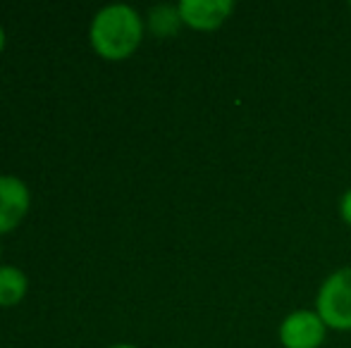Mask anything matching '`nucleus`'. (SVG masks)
Instances as JSON below:
<instances>
[{"label": "nucleus", "instance_id": "1", "mask_svg": "<svg viewBox=\"0 0 351 348\" xmlns=\"http://www.w3.org/2000/svg\"><path fill=\"white\" fill-rule=\"evenodd\" d=\"M88 38L101 57L112 62L127 60L143 38V19L132 5H106L93 14Z\"/></svg>", "mask_w": 351, "mask_h": 348}, {"label": "nucleus", "instance_id": "5", "mask_svg": "<svg viewBox=\"0 0 351 348\" xmlns=\"http://www.w3.org/2000/svg\"><path fill=\"white\" fill-rule=\"evenodd\" d=\"M182 24L196 31H215L234 12L232 0H182L177 5Z\"/></svg>", "mask_w": 351, "mask_h": 348}, {"label": "nucleus", "instance_id": "7", "mask_svg": "<svg viewBox=\"0 0 351 348\" xmlns=\"http://www.w3.org/2000/svg\"><path fill=\"white\" fill-rule=\"evenodd\" d=\"M182 27V17L177 5H156L148 12V29H151L156 36L167 38L175 36Z\"/></svg>", "mask_w": 351, "mask_h": 348}, {"label": "nucleus", "instance_id": "6", "mask_svg": "<svg viewBox=\"0 0 351 348\" xmlns=\"http://www.w3.org/2000/svg\"><path fill=\"white\" fill-rule=\"evenodd\" d=\"M29 291V277L14 265H0V308L17 306Z\"/></svg>", "mask_w": 351, "mask_h": 348}, {"label": "nucleus", "instance_id": "9", "mask_svg": "<svg viewBox=\"0 0 351 348\" xmlns=\"http://www.w3.org/2000/svg\"><path fill=\"white\" fill-rule=\"evenodd\" d=\"M3 48H5V29L0 27V53H3Z\"/></svg>", "mask_w": 351, "mask_h": 348}, {"label": "nucleus", "instance_id": "8", "mask_svg": "<svg viewBox=\"0 0 351 348\" xmlns=\"http://www.w3.org/2000/svg\"><path fill=\"white\" fill-rule=\"evenodd\" d=\"M339 217L351 229V189L344 191V196L339 198Z\"/></svg>", "mask_w": 351, "mask_h": 348}, {"label": "nucleus", "instance_id": "2", "mask_svg": "<svg viewBox=\"0 0 351 348\" xmlns=\"http://www.w3.org/2000/svg\"><path fill=\"white\" fill-rule=\"evenodd\" d=\"M315 312L332 332H351V265L325 277L315 296Z\"/></svg>", "mask_w": 351, "mask_h": 348}, {"label": "nucleus", "instance_id": "10", "mask_svg": "<svg viewBox=\"0 0 351 348\" xmlns=\"http://www.w3.org/2000/svg\"><path fill=\"white\" fill-rule=\"evenodd\" d=\"M110 348H139V346H134V344H115V346H110Z\"/></svg>", "mask_w": 351, "mask_h": 348}, {"label": "nucleus", "instance_id": "4", "mask_svg": "<svg viewBox=\"0 0 351 348\" xmlns=\"http://www.w3.org/2000/svg\"><path fill=\"white\" fill-rule=\"evenodd\" d=\"M32 191L19 176L0 174V234H8L17 227L29 213Z\"/></svg>", "mask_w": 351, "mask_h": 348}, {"label": "nucleus", "instance_id": "3", "mask_svg": "<svg viewBox=\"0 0 351 348\" xmlns=\"http://www.w3.org/2000/svg\"><path fill=\"white\" fill-rule=\"evenodd\" d=\"M278 334L282 348H320L328 336V327L315 310L301 308L280 322Z\"/></svg>", "mask_w": 351, "mask_h": 348}, {"label": "nucleus", "instance_id": "11", "mask_svg": "<svg viewBox=\"0 0 351 348\" xmlns=\"http://www.w3.org/2000/svg\"><path fill=\"white\" fill-rule=\"evenodd\" d=\"M349 8H351V3H349Z\"/></svg>", "mask_w": 351, "mask_h": 348}]
</instances>
